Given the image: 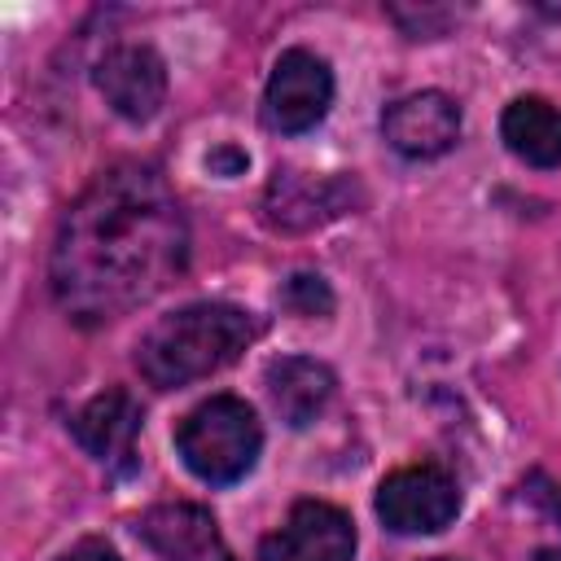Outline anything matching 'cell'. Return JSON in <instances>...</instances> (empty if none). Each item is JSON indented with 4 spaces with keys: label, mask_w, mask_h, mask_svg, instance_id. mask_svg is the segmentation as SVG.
Here are the masks:
<instances>
[{
    "label": "cell",
    "mask_w": 561,
    "mask_h": 561,
    "mask_svg": "<svg viewBox=\"0 0 561 561\" xmlns=\"http://www.w3.org/2000/svg\"><path fill=\"white\" fill-rule=\"evenodd\" d=\"M188 259V224L153 167L101 171L61 215L53 241V294L79 324L118 320L162 294Z\"/></svg>",
    "instance_id": "obj_1"
},
{
    "label": "cell",
    "mask_w": 561,
    "mask_h": 561,
    "mask_svg": "<svg viewBox=\"0 0 561 561\" xmlns=\"http://www.w3.org/2000/svg\"><path fill=\"white\" fill-rule=\"evenodd\" d=\"M254 337V324L232 302H193L171 316H162L136 346V368L149 386L175 390L197 377L219 373L232 364L245 342Z\"/></svg>",
    "instance_id": "obj_2"
},
{
    "label": "cell",
    "mask_w": 561,
    "mask_h": 561,
    "mask_svg": "<svg viewBox=\"0 0 561 561\" xmlns=\"http://www.w3.org/2000/svg\"><path fill=\"white\" fill-rule=\"evenodd\" d=\"M263 447V425L254 416V408L237 394H215L206 403H197L180 430H175V451L188 465L193 478L210 482V486H228L241 482Z\"/></svg>",
    "instance_id": "obj_3"
},
{
    "label": "cell",
    "mask_w": 561,
    "mask_h": 561,
    "mask_svg": "<svg viewBox=\"0 0 561 561\" xmlns=\"http://www.w3.org/2000/svg\"><path fill=\"white\" fill-rule=\"evenodd\" d=\"M460 513L456 478L438 465H408L394 469L377 486V517L394 535H434Z\"/></svg>",
    "instance_id": "obj_4"
},
{
    "label": "cell",
    "mask_w": 561,
    "mask_h": 561,
    "mask_svg": "<svg viewBox=\"0 0 561 561\" xmlns=\"http://www.w3.org/2000/svg\"><path fill=\"white\" fill-rule=\"evenodd\" d=\"M329 101H333V75L316 53L289 48L276 57V66L267 75V92H263L267 127L285 131V136L311 131L329 114Z\"/></svg>",
    "instance_id": "obj_5"
},
{
    "label": "cell",
    "mask_w": 561,
    "mask_h": 561,
    "mask_svg": "<svg viewBox=\"0 0 561 561\" xmlns=\"http://www.w3.org/2000/svg\"><path fill=\"white\" fill-rule=\"evenodd\" d=\"M259 561H355V526L337 504L298 500L259 543Z\"/></svg>",
    "instance_id": "obj_6"
},
{
    "label": "cell",
    "mask_w": 561,
    "mask_h": 561,
    "mask_svg": "<svg viewBox=\"0 0 561 561\" xmlns=\"http://www.w3.org/2000/svg\"><path fill=\"white\" fill-rule=\"evenodd\" d=\"M96 92L127 123H149L167 96V66L149 44H114L96 70Z\"/></svg>",
    "instance_id": "obj_7"
},
{
    "label": "cell",
    "mask_w": 561,
    "mask_h": 561,
    "mask_svg": "<svg viewBox=\"0 0 561 561\" xmlns=\"http://www.w3.org/2000/svg\"><path fill=\"white\" fill-rule=\"evenodd\" d=\"M381 131L390 149L403 158H438L460 136V110L447 92H412L386 105Z\"/></svg>",
    "instance_id": "obj_8"
},
{
    "label": "cell",
    "mask_w": 561,
    "mask_h": 561,
    "mask_svg": "<svg viewBox=\"0 0 561 561\" xmlns=\"http://www.w3.org/2000/svg\"><path fill=\"white\" fill-rule=\"evenodd\" d=\"M136 530L162 561H232L219 522L202 504H153Z\"/></svg>",
    "instance_id": "obj_9"
},
{
    "label": "cell",
    "mask_w": 561,
    "mask_h": 561,
    "mask_svg": "<svg viewBox=\"0 0 561 561\" xmlns=\"http://www.w3.org/2000/svg\"><path fill=\"white\" fill-rule=\"evenodd\" d=\"M70 430H75V438H79V447L88 456H96V460H123V456H131L136 434H140V403L127 390H118V386L114 390H101V394H92L75 412Z\"/></svg>",
    "instance_id": "obj_10"
},
{
    "label": "cell",
    "mask_w": 561,
    "mask_h": 561,
    "mask_svg": "<svg viewBox=\"0 0 561 561\" xmlns=\"http://www.w3.org/2000/svg\"><path fill=\"white\" fill-rule=\"evenodd\" d=\"M267 399H272V408L285 425L302 430L333 399V373L320 359H307V355L272 359L267 364Z\"/></svg>",
    "instance_id": "obj_11"
},
{
    "label": "cell",
    "mask_w": 561,
    "mask_h": 561,
    "mask_svg": "<svg viewBox=\"0 0 561 561\" xmlns=\"http://www.w3.org/2000/svg\"><path fill=\"white\" fill-rule=\"evenodd\" d=\"M504 145L530 167H561V105L543 96H517L500 118Z\"/></svg>",
    "instance_id": "obj_12"
},
{
    "label": "cell",
    "mask_w": 561,
    "mask_h": 561,
    "mask_svg": "<svg viewBox=\"0 0 561 561\" xmlns=\"http://www.w3.org/2000/svg\"><path fill=\"white\" fill-rule=\"evenodd\" d=\"M342 184L337 180H307L298 171H276L272 188H267V224L276 228H307L324 215H337L342 202H337Z\"/></svg>",
    "instance_id": "obj_13"
},
{
    "label": "cell",
    "mask_w": 561,
    "mask_h": 561,
    "mask_svg": "<svg viewBox=\"0 0 561 561\" xmlns=\"http://www.w3.org/2000/svg\"><path fill=\"white\" fill-rule=\"evenodd\" d=\"M280 302H285L294 316H329V311H333V294H329V285H324L320 276H311V272L289 276L285 289H280Z\"/></svg>",
    "instance_id": "obj_14"
},
{
    "label": "cell",
    "mask_w": 561,
    "mask_h": 561,
    "mask_svg": "<svg viewBox=\"0 0 561 561\" xmlns=\"http://www.w3.org/2000/svg\"><path fill=\"white\" fill-rule=\"evenodd\" d=\"M530 500L561 526V482H548V478L535 473V478H530Z\"/></svg>",
    "instance_id": "obj_15"
},
{
    "label": "cell",
    "mask_w": 561,
    "mask_h": 561,
    "mask_svg": "<svg viewBox=\"0 0 561 561\" xmlns=\"http://www.w3.org/2000/svg\"><path fill=\"white\" fill-rule=\"evenodd\" d=\"M57 561H123L105 539H79L75 548H66Z\"/></svg>",
    "instance_id": "obj_16"
},
{
    "label": "cell",
    "mask_w": 561,
    "mask_h": 561,
    "mask_svg": "<svg viewBox=\"0 0 561 561\" xmlns=\"http://www.w3.org/2000/svg\"><path fill=\"white\" fill-rule=\"evenodd\" d=\"M206 167L219 171V175H237V171H245V153H241V149H215V153L206 158Z\"/></svg>",
    "instance_id": "obj_17"
},
{
    "label": "cell",
    "mask_w": 561,
    "mask_h": 561,
    "mask_svg": "<svg viewBox=\"0 0 561 561\" xmlns=\"http://www.w3.org/2000/svg\"><path fill=\"white\" fill-rule=\"evenodd\" d=\"M434 561H447V557H434Z\"/></svg>",
    "instance_id": "obj_18"
}]
</instances>
